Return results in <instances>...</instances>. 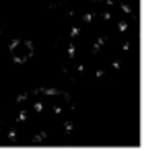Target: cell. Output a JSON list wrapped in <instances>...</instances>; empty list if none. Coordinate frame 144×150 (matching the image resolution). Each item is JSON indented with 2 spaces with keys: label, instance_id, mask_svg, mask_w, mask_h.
Masks as SVG:
<instances>
[]
</instances>
